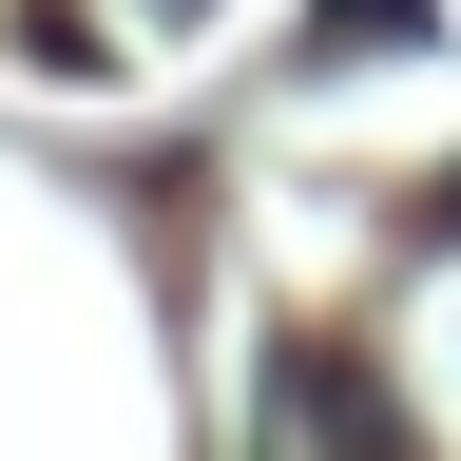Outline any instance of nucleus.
I'll return each instance as SVG.
<instances>
[{"instance_id": "1", "label": "nucleus", "mask_w": 461, "mask_h": 461, "mask_svg": "<svg viewBox=\"0 0 461 461\" xmlns=\"http://www.w3.org/2000/svg\"><path fill=\"white\" fill-rule=\"evenodd\" d=\"M269 423H308V442H384V403H366V384H269Z\"/></svg>"}, {"instance_id": "2", "label": "nucleus", "mask_w": 461, "mask_h": 461, "mask_svg": "<svg viewBox=\"0 0 461 461\" xmlns=\"http://www.w3.org/2000/svg\"><path fill=\"white\" fill-rule=\"evenodd\" d=\"M423 212H442V230H461V173H442V193H423Z\"/></svg>"}]
</instances>
